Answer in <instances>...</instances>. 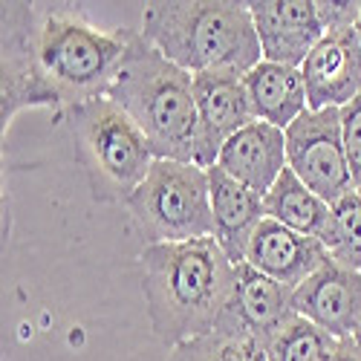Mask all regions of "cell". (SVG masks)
Here are the masks:
<instances>
[{
	"label": "cell",
	"instance_id": "cell-1",
	"mask_svg": "<svg viewBox=\"0 0 361 361\" xmlns=\"http://www.w3.org/2000/svg\"><path fill=\"white\" fill-rule=\"evenodd\" d=\"M139 269L150 326L168 350L214 333L237 272L214 237L145 246Z\"/></svg>",
	"mask_w": 361,
	"mask_h": 361
},
{
	"label": "cell",
	"instance_id": "cell-2",
	"mask_svg": "<svg viewBox=\"0 0 361 361\" xmlns=\"http://www.w3.org/2000/svg\"><path fill=\"white\" fill-rule=\"evenodd\" d=\"M142 35L191 75H246L263 61L252 9L234 0H157L145 6Z\"/></svg>",
	"mask_w": 361,
	"mask_h": 361
},
{
	"label": "cell",
	"instance_id": "cell-3",
	"mask_svg": "<svg viewBox=\"0 0 361 361\" xmlns=\"http://www.w3.org/2000/svg\"><path fill=\"white\" fill-rule=\"evenodd\" d=\"M107 99H113L133 118L157 159L194 162V75L165 58L142 32H130L128 52L107 90Z\"/></svg>",
	"mask_w": 361,
	"mask_h": 361
},
{
	"label": "cell",
	"instance_id": "cell-4",
	"mask_svg": "<svg viewBox=\"0 0 361 361\" xmlns=\"http://www.w3.org/2000/svg\"><path fill=\"white\" fill-rule=\"evenodd\" d=\"M130 29L104 32L78 6L35 4V55L61 110L107 96Z\"/></svg>",
	"mask_w": 361,
	"mask_h": 361
},
{
	"label": "cell",
	"instance_id": "cell-5",
	"mask_svg": "<svg viewBox=\"0 0 361 361\" xmlns=\"http://www.w3.org/2000/svg\"><path fill=\"white\" fill-rule=\"evenodd\" d=\"M75 159L96 202H128L157 157L145 133L113 99L102 96L67 110Z\"/></svg>",
	"mask_w": 361,
	"mask_h": 361
},
{
	"label": "cell",
	"instance_id": "cell-6",
	"mask_svg": "<svg viewBox=\"0 0 361 361\" xmlns=\"http://www.w3.org/2000/svg\"><path fill=\"white\" fill-rule=\"evenodd\" d=\"M125 205L147 246L188 243L214 234L208 171L197 162L157 159Z\"/></svg>",
	"mask_w": 361,
	"mask_h": 361
},
{
	"label": "cell",
	"instance_id": "cell-7",
	"mask_svg": "<svg viewBox=\"0 0 361 361\" xmlns=\"http://www.w3.org/2000/svg\"><path fill=\"white\" fill-rule=\"evenodd\" d=\"M286 168L312 194L333 205L355 188L347 159L341 110H307L283 130Z\"/></svg>",
	"mask_w": 361,
	"mask_h": 361
},
{
	"label": "cell",
	"instance_id": "cell-8",
	"mask_svg": "<svg viewBox=\"0 0 361 361\" xmlns=\"http://www.w3.org/2000/svg\"><path fill=\"white\" fill-rule=\"evenodd\" d=\"M4 20V55H0V122L4 136L15 116L26 107H52L61 110L55 93L49 90L47 78L41 75L38 55H35V4H4L0 9Z\"/></svg>",
	"mask_w": 361,
	"mask_h": 361
},
{
	"label": "cell",
	"instance_id": "cell-9",
	"mask_svg": "<svg viewBox=\"0 0 361 361\" xmlns=\"http://www.w3.org/2000/svg\"><path fill=\"white\" fill-rule=\"evenodd\" d=\"M295 315V289L260 275L249 263H237L234 289L217 321V333L257 341L266 350Z\"/></svg>",
	"mask_w": 361,
	"mask_h": 361
},
{
	"label": "cell",
	"instance_id": "cell-10",
	"mask_svg": "<svg viewBox=\"0 0 361 361\" xmlns=\"http://www.w3.org/2000/svg\"><path fill=\"white\" fill-rule=\"evenodd\" d=\"M197 99V154L200 168H214L223 145L246 125L257 122L246 93V81L237 73H200L194 75Z\"/></svg>",
	"mask_w": 361,
	"mask_h": 361
},
{
	"label": "cell",
	"instance_id": "cell-11",
	"mask_svg": "<svg viewBox=\"0 0 361 361\" xmlns=\"http://www.w3.org/2000/svg\"><path fill=\"white\" fill-rule=\"evenodd\" d=\"M310 110H344L361 96V41L355 29H329L300 64Z\"/></svg>",
	"mask_w": 361,
	"mask_h": 361
},
{
	"label": "cell",
	"instance_id": "cell-12",
	"mask_svg": "<svg viewBox=\"0 0 361 361\" xmlns=\"http://www.w3.org/2000/svg\"><path fill=\"white\" fill-rule=\"evenodd\" d=\"M295 312L338 341L353 338L361 324V272L329 257L295 289Z\"/></svg>",
	"mask_w": 361,
	"mask_h": 361
},
{
	"label": "cell",
	"instance_id": "cell-13",
	"mask_svg": "<svg viewBox=\"0 0 361 361\" xmlns=\"http://www.w3.org/2000/svg\"><path fill=\"white\" fill-rule=\"evenodd\" d=\"M263 61L298 67L324 38L315 0H255L249 4Z\"/></svg>",
	"mask_w": 361,
	"mask_h": 361
},
{
	"label": "cell",
	"instance_id": "cell-14",
	"mask_svg": "<svg viewBox=\"0 0 361 361\" xmlns=\"http://www.w3.org/2000/svg\"><path fill=\"white\" fill-rule=\"evenodd\" d=\"M326 260H329V252L321 240L298 234L269 217L257 226L246 249L249 266H255L260 275L272 278L289 289L307 283Z\"/></svg>",
	"mask_w": 361,
	"mask_h": 361
},
{
	"label": "cell",
	"instance_id": "cell-15",
	"mask_svg": "<svg viewBox=\"0 0 361 361\" xmlns=\"http://www.w3.org/2000/svg\"><path fill=\"white\" fill-rule=\"evenodd\" d=\"M208 194H212V226L214 240L228 255V260L246 263L249 240L257 231V226L266 220L263 197L243 183L228 176L220 165L208 168Z\"/></svg>",
	"mask_w": 361,
	"mask_h": 361
},
{
	"label": "cell",
	"instance_id": "cell-16",
	"mask_svg": "<svg viewBox=\"0 0 361 361\" xmlns=\"http://www.w3.org/2000/svg\"><path fill=\"white\" fill-rule=\"evenodd\" d=\"M217 165L237 183L266 197L286 171V136L275 125L252 122L223 145Z\"/></svg>",
	"mask_w": 361,
	"mask_h": 361
},
{
	"label": "cell",
	"instance_id": "cell-17",
	"mask_svg": "<svg viewBox=\"0 0 361 361\" xmlns=\"http://www.w3.org/2000/svg\"><path fill=\"white\" fill-rule=\"evenodd\" d=\"M243 81H246V93L257 122L286 130L295 118H300L310 110L307 84L298 67L260 61L255 70L243 75Z\"/></svg>",
	"mask_w": 361,
	"mask_h": 361
},
{
	"label": "cell",
	"instance_id": "cell-18",
	"mask_svg": "<svg viewBox=\"0 0 361 361\" xmlns=\"http://www.w3.org/2000/svg\"><path fill=\"white\" fill-rule=\"evenodd\" d=\"M266 217L275 220L298 234H307L315 240H326L329 231V202H324L318 194H312L300 179L286 168L281 179L263 197Z\"/></svg>",
	"mask_w": 361,
	"mask_h": 361
},
{
	"label": "cell",
	"instance_id": "cell-19",
	"mask_svg": "<svg viewBox=\"0 0 361 361\" xmlns=\"http://www.w3.org/2000/svg\"><path fill=\"white\" fill-rule=\"evenodd\" d=\"M324 246L333 260L361 272V188L347 191L329 205V231Z\"/></svg>",
	"mask_w": 361,
	"mask_h": 361
},
{
	"label": "cell",
	"instance_id": "cell-20",
	"mask_svg": "<svg viewBox=\"0 0 361 361\" xmlns=\"http://www.w3.org/2000/svg\"><path fill=\"white\" fill-rule=\"evenodd\" d=\"M338 338L324 333L312 321L295 315L281 333L269 341L266 361H326Z\"/></svg>",
	"mask_w": 361,
	"mask_h": 361
},
{
	"label": "cell",
	"instance_id": "cell-21",
	"mask_svg": "<svg viewBox=\"0 0 361 361\" xmlns=\"http://www.w3.org/2000/svg\"><path fill=\"white\" fill-rule=\"evenodd\" d=\"M168 361H266V350L257 341L226 336V333H208L188 344H179L168 353Z\"/></svg>",
	"mask_w": 361,
	"mask_h": 361
},
{
	"label": "cell",
	"instance_id": "cell-22",
	"mask_svg": "<svg viewBox=\"0 0 361 361\" xmlns=\"http://www.w3.org/2000/svg\"><path fill=\"white\" fill-rule=\"evenodd\" d=\"M341 128H344V145H347L353 183L355 188H361V96L341 110Z\"/></svg>",
	"mask_w": 361,
	"mask_h": 361
},
{
	"label": "cell",
	"instance_id": "cell-23",
	"mask_svg": "<svg viewBox=\"0 0 361 361\" xmlns=\"http://www.w3.org/2000/svg\"><path fill=\"white\" fill-rule=\"evenodd\" d=\"M315 12L324 32H329V29H355L361 4L358 0H344V4H338V0H315Z\"/></svg>",
	"mask_w": 361,
	"mask_h": 361
},
{
	"label": "cell",
	"instance_id": "cell-24",
	"mask_svg": "<svg viewBox=\"0 0 361 361\" xmlns=\"http://www.w3.org/2000/svg\"><path fill=\"white\" fill-rule=\"evenodd\" d=\"M326 361H361V350L355 347L353 338H347V341H338V344H336L333 355H329Z\"/></svg>",
	"mask_w": 361,
	"mask_h": 361
},
{
	"label": "cell",
	"instance_id": "cell-25",
	"mask_svg": "<svg viewBox=\"0 0 361 361\" xmlns=\"http://www.w3.org/2000/svg\"><path fill=\"white\" fill-rule=\"evenodd\" d=\"M353 341H355V347L361 350V324L355 326V333H353Z\"/></svg>",
	"mask_w": 361,
	"mask_h": 361
},
{
	"label": "cell",
	"instance_id": "cell-26",
	"mask_svg": "<svg viewBox=\"0 0 361 361\" xmlns=\"http://www.w3.org/2000/svg\"><path fill=\"white\" fill-rule=\"evenodd\" d=\"M355 32H358V41H361V15H358V23H355Z\"/></svg>",
	"mask_w": 361,
	"mask_h": 361
}]
</instances>
